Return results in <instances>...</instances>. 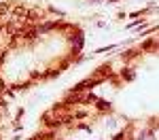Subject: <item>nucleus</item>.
I'll return each mask as SVG.
<instances>
[{
	"label": "nucleus",
	"mask_w": 159,
	"mask_h": 140,
	"mask_svg": "<svg viewBox=\"0 0 159 140\" xmlns=\"http://www.w3.org/2000/svg\"><path fill=\"white\" fill-rule=\"evenodd\" d=\"M108 2H115V0H108Z\"/></svg>",
	"instance_id": "4"
},
{
	"label": "nucleus",
	"mask_w": 159,
	"mask_h": 140,
	"mask_svg": "<svg viewBox=\"0 0 159 140\" xmlns=\"http://www.w3.org/2000/svg\"><path fill=\"white\" fill-rule=\"evenodd\" d=\"M123 79H127V81H132V79H134V75H132V72H123Z\"/></svg>",
	"instance_id": "3"
},
{
	"label": "nucleus",
	"mask_w": 159,
	"mask_h": 140,
	"mask_svg": "<svg viewBox=\"0 0 159 140\" xmlns=\"http://www.w3.org/2000/svg\"><path fill=\"white\" fill-rule=\"evenodd\" d=\"M98 106L102 108V111H104V108H110V104H108V102H104V100H100V102H98Z\"/></svg>",
	"instance_id": "2"
},
{
	"label": "nucleus",
	"mask_w": 159,
	"mask_h": 140,
	"mask_svg": "<svg viewBox=\"0 0 159 140\" xmlns=\"http://www.w3.org/2000/svg\"><path fill=\"white\" fill-rule=\"evenodd\" d=\"M100 81H102V79H96V81H93V83H100ZM87 83H89V85H93V83H91V81H87ZM87 85L85 83H81V85H76V87H74V91H81V89H85Z\"/></svg>",
	"instance_id": "1"
}]
</instances>
